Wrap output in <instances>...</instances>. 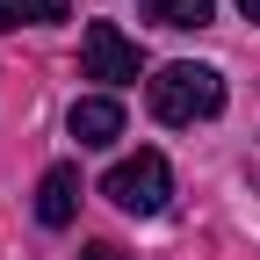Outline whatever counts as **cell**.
<instances>
[{"mask_svg":"<svg viewBox=\"0 0 260 260\" xmlns=\"http://www.w3.org/2000/svg\"><path fill=\"white\" fill-rule=\"evenodd\" d=\"M152 94V116L159 123H210L224 109V73L217 65H159V80L145 87Z\"/></svg>","mask_w":260,"mask_h":260,"instance_id":"cell-1","label":"cell"},{"mask_svg":"<svg viewBox=\"0 0 260 260\" xmlns=\"http://www.w3.org/2000/svg\"><path fill=\"white\" fill-rule=\"evenodd\" d=\"M102 195H109L116 210H130V217H159L167 195H174L167 152H130V159H116V167L102 174Z\"/></svg>","mask_w":260,"mask_h":260,"instance_id":"cell-2","label":"cell"},{"mask_svg":"<svg viewBox=\"0 0 260 260\" xmlns=\"http://www.w3.org/2000/svg\"><path fill=\"white\" fill-rule=\"evenodd\" d=\"M80 58H87V80H109V87H123V80H138V44L123 37L116 22H87V37H80Z\"/></svg>","mask_w":260,"mask_h":260,"instance_id":"cell-3","label":"cell"},{"mask_svg":"<svg viewBox=\"0 0 260 260\" xmlns=\"http://www.w3.org/2000/svg\"><path fill=\"white\" fill-rule=\"evenodd\" d=\"M73 217H80V167H73V159H58V167L37 181V224L65 232Z\"/></svg>","mask_w":260,"mask_h":260,"instance_id":"cell-4","label":"cell"},{"mask_svg":"<svg viewBox=\"0 0 260 260\" xmlns=\"http://www.w3.org/2000/svg\"><path fill=\"white\" fill-rule=\"evenodd\" d=\"M73 138L94 145V152L116 145V138H123V102H116V94H87V102H73Z\"/></svg>","mask_w":260,"mask_h":260,"instance_id":"cell-5","label":"cell"},{"mask_svg":"<svg viewBox=\"0 0 260 260\" xmlns=\"http://www.w3.org/2000/svg\"><path fill=\"white\" fill-rule=\"evenodd\" d=\"M138 15L159 22V29H203V22L217 15V0H145Z\"/></svg>","mask_w":260,"mask_h":260,"instance_id":"cell-6","label":"cell"},{"mask_svg":"<svg viewBox=\"0 0 260 260\" xmlns=\"http://www.w3.org/2000/svg\"><path fill=\"white\" fill-rule=\"evenodd\" d=\"M73 15V0H0V29L15 22H65Z\"/></svg>","mask_w":260,"mask_h":260,"instance_id":"cell-7","label":"cell"},{"mask_svg":"<svg viewBox=\"0 0 260 260\" xmlns=\"http://www.w3.org/2000/svg\"><path fill=\"white\" fill-rule=\"evenodd\" d=\"M80 260H123V253H116V246H109V239H94V246H87V253H80Z\"/></svg>","mask_w":260,"mask_h":260,"instance_id":"cell-8","label":"cell"},{"mask_svg":"<svg viewBox=\"0 0 260 260\" xmlns=\"http://www.w3.org/2000/svg\"><path fill=\"white\" fill-rule=\"evenodd\" d=\"M239 15H246V22H260V0H239Z\"/></svg>","mask_w":260,"mask_h":260,"instance_id":"cell-9","label":"cell"}]
</instances>
